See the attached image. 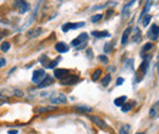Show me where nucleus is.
<instances>
[{
  "instance_id": "nucleus-1",
  "label": "nucleus",
  "mask_w": 159,
  "mask_h": 134,
  "mask_svg": "<svg viewBox=\"0 0 159 134\" xmlns=\"http://www.w3.org/2000/svg\"><path fill=\"white\" fill-rule=\"evenodd\" d=\"M13 6L20 13H26L27 11H30V4L26 0H13Z\"/></svg>"
},
{
  "instance_id": "nucleus-2",
  "label": "nucleus",
  "mask_w": 159,
  "mask_h": 134,
  "mask_svg": "<svg viewBox=\"0 0 159 134\" xmlns=\"http://www.w3.org/2000/svg\"><path fill=\"white\" fill-rule=\"evenodd\" d=\"M87 39H88V34L87 33H81V34L72 40V46H76L77 49H82V46H83L86 43H87Z\"/></svg>"
},
{
  "instance_id": "nucleus-3",
  "label": "nucleus",
  "mask_w": 159,
  "mask_h": 134,
  "mask_svg": "<svg viewBox=\"0 0 159 134\" xmlns=\"http://www.w3.org/2000/svg\"><path fill=\"white\" fill-rule=\"evenodd\" d=\"M45 71L44 70H36L33 72V75H32V82L34 84H39L42 80L45 78Z\"/></svg>"
},
{
  "instance_id": "nucleus-4",
  "label": "nucleus",
  "mask_w": 159,
  "mask_h": 134,
  "mask_svg": "<svg viewBox=\"0 0 159 134\" xmlns=\"http://www.w3.org/2000/svg\"><path fill=\"white\" fill-rule=\"evenodd\" d=\"M147 37L151 39V40H157L159 38V26L157 24H152L151 28L147 33Z\"/></svg>"
},
{
  "instance_id": "nucleus-5",
  "label": "nucleus",
  "mask_w": 159,
  "mask_h": 134,
  "mask_svg": "<svg viewBox=\"0 0 159 134\" xmlns=\"http://www.w3.org/2000/svg\"><path fill=\"white\" fill-rule=\"evenodd\" d=\"M85 24H86L85 22H77V23L69 22V23H65L63 27H61V29H63V32H69L70 29H77V28H81V27H83Z\"/></svg>"
},
{
  "instance_id": "nucleus-6",
  "label": "nucleus",
  "mask_w": 159,
  "mask_h": 134,
  "mask_svg": "<svg viewBox=\"0 0 159 134\" xmlns=\"http://www.w3.org/2000/svg\"><path fill=\"white\" fill-rule=\"evenodd\" d=\"M67 101V98L65 94H58L55 96H52L50 98V103L54 104V105H58V104H65Z\"/></svg>"
},
{
  "instance_id": "nucleus-7",
  "label": "nucleus",
  "mask_w": 159,
  "mask_h": 134,
  "mask_svg": "<svg viewBox=\"0 0 159 134\" xmlns=\"http://www.w3.org/2000/svg\"><path fill=\"white\" fill-rule=\"evenodd\" d=\"M88 117H89V119H91L95 126H98L99 128H102V129H107V128H108L107 123H105L99 116H88Z\"/></svg>"
},
{
  "instance_id": "nucleus-8",
  "label": "nucleus",
  "mask_w": 159,
  "mask_h": 134,
  "mask_svg": "<svg viewBox=\"0 0 159 134\" xmlns=\"http://www.w3.org/2000/svg\"><path fill=\"white\" fill-rule=\"evenodd\" d=\"M60 82L64 85H72V84H76L78 82V77L77 76H67L64 79H61Z\"/></svg>"
},
{
  "instance_id": "nucleus-9",
  "label": "nucleus",
  "mask_w": 159,
  "mask_h": 134,
  "mask_svg": "<svg viewBox=\"0 0 159 134\" xmlns=\"http://www.w3.org/2000/svg\"><path fill=\"white\" fill-rule=\"evenodd\" d=\"M42 28L40 27H37V28H31L28 32H27V37H28L30 39H33V38H37L39 37L40 34H42Z\"/></svg>"
},
{
  "instance_id": "nucleus-10",
  "label": "nucleus",
  "mask_w": 159,
  "mask_h": 134,
  "mask_svg": "<svg viewBox=\"0 0 159 134\" xmlns=\"http://www.w3.org/2000/svg\"><path fill=\"white\" fill-rule=\"evenodd\" d=\"M149 117L151 118H158L159 117V100L151 107V110H149Z\"/></svg>"
},
{
  "instance_id": "nucleus-11",
  "label": "nucleus",
  "mask_w": 159,
  "mask_h": 134,
  "mask_svg": "<svg viewBox=\"0 0 159 134\" xmlns=\"http://www.w3.org/2000/svg\"><path fill=\"white\" fill-rule=\"evenodd\" d=\"M69 75V71L67 70H64V68H57L54 71V77L58 78V79H64L65 77H67Z\"/></svg>"
},
{
  "instance_id": "nucleus-12",
  "label": "nucleus",
  "mask_w": 159,
  "mask_h": 134,
  "mask_svg": "<svg viewBox=\"0 0 159 134\" xmlns=\"http://www.w3.org/2000/svg\"><path fill=\"white\" fill-rule=\"evenodd\" d=\"M53 82H54V79H53V77H50V76H45V78L40 82L39 84H38V88H40V89H43V88H47V87H49V85H52L53 84Z\"/></svg>"
},
{
  "instance_id": "nucleus-13",
  "label": "nucleus",
  "mask_w": 159,
  "mask_h": 134,
  "mask_svg": "<svg viewBox=\"0 0 159 134\" xmlns=\"http://www.w3.org/2000/svg\"><path fill=\"white\" fill-rule=\"evenodd\" d=\"M55 50L60 54H64V52H67L69 51V45L64 42H59L55 44Z\"/></svg>"
},
{
  "instance_id": "nucleus-14",
  "label": "nucleus",
  "mask_w": 159,
  "mask_h": 134,
  "mask_svg": "<svg viewBox=\"0 0 159 134\" xmlns=\"http://www.w3.org/2000/svg\"><path fill=\"white\" fill-rule=\"evenodd\" d=\"M131 32H132V28H131V27H127V28L124 31L122 37H121V45H125L129 42V38H130Z\"/></svg>"
},
{
  "instance_id": "nucleus-15",
  "label": "nucleus",
  "mask_w": 159,
  "mask_h": 134,
  "mask_svg": "<svg viewBox=\"0 0 159 134\" xmlns=\"http://www.w3.org/2000/svg\"><path fill=\"white\" fill-rule=\"evenodd\" d=\"M92 36L95 37V38H98V39H100V38L109 37L110 34H109V32H107V31H93L92 32Z\"/></svg>"
},
{
  "instance_id": "nucleus-16",
  "label": "nucleus",
  "mask_w": 159,
  "mask_h": 134,
  "mask_svg": "<svg viewBox=\"0 0 159 134\" xmlns=\"http://www.w3.org/2000/svg\"><path fill=\"white\" fill-rule=\"evenodd\" d=\"M57 110V106H40L36 110L37 113H43V112H49V111H54Z\"/></svg>"
},
{
  "instance_id": "nucleus-17",
  "label": "nucleus",
  "mask_w": 159,
  "mask_h": 134,
  "mask_svg": "<svg viewBox=\"0 0 159 134\" xmlns=\"http://www.w3.org/2000/svg\"><path fill=\"white\" fill-rule=\"evenodd\" d=\"M75 110L78 111V112H92L93 109L91 106H85V105H78V106H75Z\"/></svg>"
},
{
  "instance_id": "nucleus-18",
  "label": "nucleus",
  "mask_w": 159,
  "mask_h": 134,
  "mask_svg": "<svg viewBox=\"0 0 159 134\" xmlns=\"http://www.w3.org/2000/svg\"><path fill=\"white\" fill-rule=\"evenodd\" d=\"M134 42L136 43L141 42V32H140V28H137V27L134 28Z\"/></svg>"
},
{
  "instance_id": "nucleus-19",
  "label": "nucleus",
  "mask_w": 159,
  "mask_h": 134,
  "mask_svg": "<svg viewBox=\"0 0 159 134\" xmlns=\"http://www.w3.org/2000/svg\"><path fill=\"white\" fill-rule=\"evenodd\" d=\"M125 101H126V96H120V98H117V99L114 100V104H115L116 106L121 107L124 104H125Z\"/></svg>"
},
{
  "instance_id": "nucleus-20",
  "label": "nucleus",
  "mask_w": 159,
  "mask_h": 134,
  "mask_svg": "<svg viewBox=\"0 0 159 134\" xmlns=\"http://www.w3.org/2000/svg\"><path fill=\"white\" fill-rule=\"evenodd\" d=\"M102 77V70H95L92 73V80H98Z\"/></svg>"
},
{
  "instance_id": "nucleus-21",
  "label": "nucleus",
  "mask_w": 159,
  "mask_h": 134,
  "mask_svg": "<svg viewBox=\"0 0 159 134\" xmlns=\"http://www.w3.org/2000/svg\"><path fill=\"white\" fill-rule=\"evenodd\" d=\"M110 80H112V76L107 75L105 77H103V79H102V85H103V87H107V85L110 83Z\"/></svg>"
},
{
  "instance_id": "nucleus-22",
  "label": "nucleus",
  "mask_w": 159,
  "mask_h": 134,
  "mask_svg": "<svg viewBox=\"0 0 159 134\" xmlns=\"http://www.w3.org/2000/svg\"><path fill=\"white\" fill-rule=\"evenodd\" d=\"M129 133H130V126L129 124H124L119 131V134H129Z\"/></svg>"
},
{
  "instance_id": "nucleus-23",
  "label": "nucleus",
  "mask_w": 159,
  "mask_h": 134,
  "mask_svg": "<svg viewBox=\"0 0 159 134\" xmlns=\"http://www.w3.org/2000/svg\"><path fill=\"white\" fill-rule=\"evenodd\" d=\"M102 18H103V15H102V13H98V15H94V16L91 17V22L92 23H97V22H99Z\"/></svg>"
},
{
  "instance_id": "nucleus-24",
  "label": "nucleus",
  "mask_w": 159,
  "mask_h": 134,
  "mask_svg": "<svg viewBox=\"0 0 159 134\" xmlns=\"http://www.w3.org/2000/svg\"><path fill=\"white\" fill-rule=\"evenodd\" d=\"M10 49V43L9 42H4L1 44V46H0V50H1L3 52H6V51H9Z\"/></svg>"
},
{
  "instance_id": "nucleus-25",
  "label": "nucleus",
  "mask_w": 159,
  "mask_h": 134,
  "mask_svg": "<svg viewBox=\"0 0 159 134\" xmlns=\"http://www.w3.org/2000/svg\"><path fill=\"white\" fill-rule=\"evenodd\" d=\"M131 109H132V104H130V103L124 104V105L121 106V111H122V112H129Z\"/></svg>"
},
{
  "instance_id": "nucleus-26",
  "label": "nucleus",
  "mask_w": 159,
  "mask_h": 134,
  "mask_svg": "<svg viewBox=\"0 0 159 134\" xmlns=\"http://www.w3.org/2000/svg\"><path fill=\"white\" fill-rule=\"evenodd\" d=\"M152 48H153V44H152V43H147V44H144V46H143V49H142V52H141V54L149 51Z\"/></svg>"
},
{
  "instance_id": "nucleus-27",
  "label": "nucleus",
  "mask_w": 159,
  "mask_h": 134,
  "mask_svg": "<svg viewBox=\"0 0 159 134\" xmlns=\"http://www.w3.org/2000/svg\"><path fill=\"white\" fill-rule=\"evenodd\" d=\"M59 61H60V59H57V60H54V61H50L47 68H54V67H57V65L59 64Z\"/></svg>"
},
{
  "instance_id": "nucleus-28",
  "label": "nucleus",
  "mask_w": 159,
  "mask_h": 134,
  "mask_svg": "<svg viewBox=\"0 0 159 134\" xmlns=\"http://www.w3.org/2000/svg\"><path fill=\"white\" fill-rule=\"evenodd\" d=\"M151 16L149 15H146V16H144V20H143V21H142V23H143V26L144 27H147L148 24H149V22H151Z\"/></svg>"
},
{
  "instance_id": "nucleus-29",
  "label": "nucleus",
  "mask_w": 159,
  "mask_h": 134,
  "mask_svg": "<svg viewBox=\"0 0 159 134\" xmlns=\"http://www.w3.org/2000/svg\"><path fill=\"white\" fill-rule=\"evenodd\" d=\"M40 64H42L44 67H48V65H49V61H48L47 56H42V57H40Z\"/></svg>"
},
{
  "instance_id": "nucleus-30",
  "label": "nucleus",
  "mask_w": 159,
  "mask_h": 134,
  "mask_svg": "<svg viewBox=\"0 0 159 134\" xmlns=\"http://www.w3.org/2000/svg\"><path fill=\"white\" fill-rule=\"evenodd\" d=\"M98 59H99V61H100L102 64H108V61H109L108 57H107L105 55H99Z\"/></svg>"
},
{
  "instance_id": "nucleus-31",
  "label": "nucleus",
  "mask_w": 159,
  "mask_h": 134,
  "mask_svg": "<svg viewBox=\"0 0 159 134\" xmlns=\"http://www.w3.org/2000/svg\"><path fill=\"white\" fill-rule=\"evenodd\" d=\"M13 95H16L18 98H22L23 96V93L21 90H18V89H15V90H13Z\"/></svg>"
},
{
  "instance_id": "nucleus-32",
  "label": "nucleus",
  "mask_w": 159,
  "mask_h": 134,
  "mask_svg": "<svg viewBox=\"0 0 159 134\" xmlns=\"http://www.w3.org/2000/svg\"><path fill=\"white\" fill-rule=\"evenodd\" d=\"M132 64H134L132 60H127V62H126V68H127L129 71L132 70Z\"/></svg>"
},
{
  "instance_id": "nucleus-33",
  "label": "nucleus",
  "mask_w": 159,
  "mask_h": 134,
  "mask_svg": "<svg viewBox=\"0 0 159 134\" xmlns=\"http://www.w3.org/2000/svg\"><path fill=\"white\" fill-rule=\"evenodd\" d=\"M110 46H112V43H107V44L104 45V51H105V52L112 51V48H110Z\"/></svg>"
},
{
  "instance_id": "nucleus-34",
  "label": "nucleus",
  "mask_w": 159,
  "mask_h": 134,
  "mask_svg": "<svg viewBox=\"0 0 159 134\" xmlns=\"http://www.w3.org/2000/svg\"><path fill=\"white\" fill-rule=\"evenodd\" d=\"M6 34H8V32H4V31H0V40H1L3 38H4V36H6Z\"/></svg>"
},
{
  "instance_id": "nucleus-35",
  "label": "nucleus",
  "mask_w": 159,
  "mask_h": 134,
  "mask_svg": "<svg viewBox=\"0 0 159 134\" xmlns=\"http://www.w3.org/2000/svg\"><path fill=\"white\" fill-rule=\"evenodd\" d=\"M124 83V78H117L116 80V85H121Z\"/></svg>"
},
{
  "instance_id": "nucleus-36",
  "label": "nucleus",
  "mask_w": 159,
  "mask_h": 134,
  "mask_svg": "<svg viewBox=\"0 0 159 134\" xmlns=\"http://www.w3.org/2000/svg\"><path fill=\"white\" fill-rule=\"evenodd\" d=\"M5 64H6V61H5V59H0V67H3V66H5Z\"/></svg>"
},
{
  "instance_id": "nucleus-37",
  "label": "nucleus",
  "mask_w": 159,
  "mask_h": 134,
  "mask_svg": "<svg viewBox=\"0 0 159 134\" xmlns=\"http://www.w3.org/2000/svg\"><path fill=\"white\" fill-rule=\"evenodd\" d=\"M87 55L89 56V59H92V56H93V52H92L91 50H88V51H87Z\"/></svg>"
},
{
  "instance_id": "nucleus-38",
  "label": "nucleus",
  "mask_w": 159,
  "mask_h": 134,
  "mask_svg": "<svg viewBox=\"0 0 159 134\" xmlns=\"http://www.w3.org/2000/svg\"><path fill=\"white\" fill-rule=\"evenodd\" d=\"M9 134H17V131H9Z\"/></svg>"
},
{
  "instance_id": "nucleus-39",
  "label": "nucleus",
  "mask_w": 159,
  "mask_h": 134,
  "mask_svg": "<svg viewBox=\"0 0 159 134\" xmlns=\"http://www.w3.org/2000/svg\"><path fill=\"white\" fill-rule=\"evenodd\" d=\"M158 76H159V64H158Z\"/></svg>"
},
{
  "instance_id": "nucleus-40",
  "label": "nucleus",
  "mask_w": 159,
  "mask_h": 134,
  "mask_svg": "<svg viewBox=\"0 0 159 134\" xmlns=\"http://www.w3.org/2000/svg\"><path fill=\"white\" fill-rule=\"evenodd\" d=\"M137 134H144V133H137Z\"/></svg>"
},
{
  "instance_id": "nucleus-41",
  "label": "nucleus",
  "mask_w": 159,
  "mask_h": 134,
  "mask_svg": "<svg viewBox=\"0 0 159 134\" xmlns=\"http://www.w3.org/2000/svg\"><path fill=\"white\" fill-rule=\"evenodd\" d=\"M158 60H159V52H158Z\"/></svg>"
}]
</instances>
